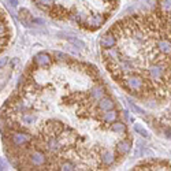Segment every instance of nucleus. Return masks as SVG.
Masks as SVG:
<instances>
[{
	"instance_id": "nucleus-1",
	"label": "nucleus",
	"mask_w": 171,
	"mask_h": 171,
	"mask_svg": "<svg viewBox=\"0 0 171 171\" xmlns=\"http://www.w3.org/2000/svg\"><path fill=\"white\" fill-rule=\"evenodd\" d=\"M63 130H65V125L60 123V122H56V121L48 122V123L45 125V129H44L45 140H47L48 137H58Z\"/></svg>"
},
{
	"instance_id": "nucleus-2",
	"label": "nucleus",
	"mask_w": 171,
	"mask_h": 171,
	"mask_svg": "<svg viewBox=\"0 0 171 171\" xmlns=\"http://www.w3.org/2000/svg\"><path fill=\"white\" fill-rule=\"evenodd\" d=\"M156 48L163 55L171 56V40L166 34H162L156 41Z\"/></svg>"
},
{
	"instance_id": "nucleus-3",
	"label": "nucleus",
	"mask_w": 171,
	"mask_h": 171,
	"mask_svg": "<svg viewBox=\"0 0 171 171\" xmlns=\"http://www.w3.org/2000/svg\"><path fill=\"white\" fill-rule=\"evenodd\" d=\"M29 162H30V164L34 166V167H41V166H44L45 162H47V156H45L44 152H41V150H39V149H34L29 154Z\"/></svg>"
},
{
	"instance_id": "nucleus-4",
	"label": "nucleus",
	"mask_w": 171,
	"mask_h": 171,
	"mask_svg": "<svg viewBox=\"0 0 171 171\" xmlns=\"http://www.w3.org/2000/svg\"><path fill=\"white\" fill-rule=\"evenodd\" d=\"M106 15H101V14H93L90 15L89 18H86L85 21V25L84 26L86 27H90V29H97V27H100L101 25L106 22Z\"/></svg>"
},
{
	"instance_id": "nucleus-5",
	"label": "nucleus",
	"mask_w": 171,
	"mask_h": 171,
	"mask_svg": "<svg viewBox=\"0 0 171 171\" xmlns=\"http://www.w3.org/2000/svg\"><path fill=\"white\" fill-rule=\"evenodd\" d=\"M157 10H159L162 21L168 19L171 15V0H159L157 2Z\"/></svg>"
},
{
	"instance_id": "nucleus-6",
	"label": "nucleus",
	"mask_w": 171,
	"mask_h": 171,
	"mask_svg": "<svg viewBox=\"0 0 171 171\" xmlns=\"http://www.w3.org/2000/svg\"><path fill=\"white\" fill-rule=\"evenodd\" d=\"M30 140H32V136L27 134V133L15 131L11 134V141L15 147H21V145L27 144V142H30Z\"/></svg>"
},
{
	"instance_id": "nucleus-7",
	"label": "nucleus",
	"mask_w": 171,
	"mask_h": 171,
	"mask_svg": "<svg viewBox=\"0 0 171 171\" xmlns=\"http://www.w3.org/2000/svg\"><path fill=\"white\" fill-rule=\"evenodd\" d=\"M100 45L103 48H111L114 45H116V36L114 34V32L104 33L100 39Z\"/></svg>"
},
{
	"instance_id": "nucleus-8",
	"label": "nucleus",
	"mask_w": 171,
	"mask_h": 171,
	"mask_svg": "<svg viewBox=\"0 0 171 171\" xmlns=\"http://www.w3.org/2000/svg\"><path fill=\"white\" fill-rule=\"evenodd\" d=\"M114 107H115L114 100H112L111 97H107V96H104V97H101L100 100L97 101V107H96V109H97V112H103V111L112 109Z\"/></svg>"
},
{
	"instance_id": "nucleus-9",
	"label": "nucleus",
	"mask_w": 171,
	"mask_h": 171,
	"mask_svg": "<svg viewBox=\"0 0 171 171\" xmlns=\"http://www.w3.org/2000/svg\"><path fill=\"white\" fill-rule=\"evenodd\" d=\"M106 96V88H104L103 85H96L93 86V88L90 89V92H89V99H90L92 101H99L101 97H104Z\"/></svg>"
},
{
	"instance_id": "nucleus-10",
	"label": "nucleus",
	"mask_w": 171,
	"mask_h": 171,
	"mask_svg": "<svg viewBox=\"0 0 171 171\" xmlns=\"http://www.w3.org/2000/svg\"><path fill=\"white\" fill-rule=\"evenodd\" d=\"M119 116V112L116 109H108V111H103L100 115V121L104 122V123H112V122H115Z\"/></svg>"
},
{
	"instance_id": "nucleus-11",
	"label": "nucleus",
	"mask_w": 171,
	"mask_h": 171,
	"mask_svg": "<svg viewBox=\"0 0 171 171\" xmlns=\"http://www.w3.org/2000/svg\"><path fill=\"white\" fill-rule=\"evenodd\" d=\"M45 145H47V148L51 150V152H53V154L60 152L62 148H63L58 137H48V138L45 140Z\"/></svg>"
},
{
	"instance_id": "nucleus-12",
	"label": "nucleus",
	"mask_w": 171,
	"mask_h": 171,
	"mask_svg": "<svg viewBox=\"0 0 171 171\" xmlns=\"http://www.w3.org/2000/svg\"><path fill=\"white\" fill-rule=\"evenodd\" d=\"M130 149H131V141L130 140H122L121 142H118L116 144V154L119 155V156H125V155H127L130 152Z\"/></svg>"
},
{
	"instance_id": "nucleus-13",
	"label": "nucleus",
	"mask_w": 171,
	"mask_h": 171,
	"mask_svg": "<svg viewBox=\"0 0 171 171\" xmlns=\"http://www.w3.org/2000/svg\"><path fill=\"white\" fill-rule=\"evenodd\" d=\"M51 62H52L51 56H49V55H47V53H44V52L37 53V55L34 56V63H36L37 66H41V67L51 65Z\"/></svg>"
},
{
	"instance_id": "nucleus-14",
	"label": "nucleus",
	"mask_w": 171,
	"mask_h": 171,
	"mask_svg": "<svg viewBox=\"0 0 171 171\" xmlns=\"http://www.w3.org/2000/svg\"><path fill=\"white\" fill-rule=\"evenodd\" d=\"M68 14L70 12L67 10H65L60 6H55V10L51 11V17L52 18H59V19H63V18H68Z\"/></svg>"
},
{
	"instance_id": "nucleus-15",
	"label": "nucleus",
	"mask_w": 171,
	"mask_h": 171,
	"mask_svg": "<svg viewBox=\"0 0 171 171\" xmlns=\"http://www.w3.org/2000/svg\"><path fill=\"white\" fill-rule=\"evenodd\" d=\"M111 130L112 131H115V133H119V134L127 131L126 125H125L123 122H118V121H115V122H112L111 123Z\"/></svg>"
},
{
	"instance_id": "nucleus-16",
	"label": "nucleus",
	"mask_w": 171,
	"mask_h": 171,
	"mask_svg": "<svg viewBox=\"0 0 171 171\" xmlns=\"http://www.w3.org/2000/svg\"><path fill=\"white\" fill-rule=\"evenodd\" d=\"M100 159H101V162H103V164H106V166H109V164H112V163L115 162V157H114V155H112L111 152H108V150H106V152H103V154H101Z\"/></svg>"
},
{
	"instance_id": "nucleus-17",
	"label": "nucleus",
	"mask_w": 171,
	"mask_h": 171,
	"mask_svg": "<svg viewBox=\"0 0 171 171\" xmlns=\"http://www.w3.org/2000/svg\"><path fill=\"white\" fill-rule=\"evenodd\" d=\"M59 170H63V171H73V170H77V166L71 163L70 160H65L59 164Z\"/></svg>"
},
{
	"instance_id": "nucleus-18",
	"label": "nucleus",
	"mask_w": 171,
	"mask_h": 171,
	"mask_svg": "<svg viewBox=\"0 0 171 171\" xmlns=\"http://www.w3.org/2000/svg\"><path fill=\"white\" fill-rule=\"evenodd\" d=\"M67 41H70L71 44L74 45V47H77V48H80V49H85L86 48V45H85V43L84 41H81L80 39H75V37H65Z\"/></svg>"
},
{
	"instance_id": "nucleus-19",
	"label": "nucleus",
	"mask_w": 171,
	"mask_h": 171,
	"mask_svg": "<svg viewBox=\"0 0 171 171\" xmlns=\"http://www.w3.org/2000/svg\"><path fill=\"white\" fill-rule=\"evenodd\" d=\"M22 121H24L25 125H33L36 122V116L33 115V114H24Z\"/></svg>"
},
{
	"instance_id": "nucleus-20",
	"label": "nucleus",
	"mask_w": 171,
	"mask_h": 171,
	"mask_svg": "<svg viewBox=\"0 0 171 171\" xmlns=\"http://www.w3.org/2000/svg\"><path fill=\"white\" fill-rule=\"evenodd\" d=\"M134 130H136L138 134H141L142 137H145V138H148V137H149V133H148L147 130L144 129V127L140 126V125H134Z\"/></svg>"
},
{
	"instance_id": "nucleus-21",
	"label": "nucleus",
	"mask_w": 171,
	"mask_h": 171,
	"mask_svg": "<svg viewBox=\"0 0 171 171\" xmlns=\"http://www.w3.org/2000/svg\"><path fill=\"white\" fill-rule=\"evenodd\" d=\"M129 106H130V108L133 109V112H136V114H138V115H144V114H145V112L142 111V109L140 108L138 106H136V104L133 103L131 100H129Z\"/></svg>"
},
{
	"instance_id": "nucleus-22",
	"label": "nucleus",
	"mask_w": 171,
	"mask_h": 171,
	"mask_svg": "<svg viewBox=\"0 0 171 171\" xmlns=\"http://www.w3.org/2000/svg\"><path fill=\"white\" fill-rule=\"evenodd\" d=\"M53 56H55V59L59 60V62H65V60H67V55L63 53V52H59V51H55Z\"/></svg>"
},
{
	"instance_id": "nucleus-23",
	"label": "nucleus",
	"mask_w": 171,
	"mask_h": 171,
	"mask_svg": "<svg viewBox=\"0 0 171 171\" xmlns=\"http://www.w3.org/2000/svg\"><path fill=\"white\" fill-rule=\"evenodd\" d=\"M37 4H44V6H53L55 0H34Z\"/></svg>"
},
{
	"instance_id": "nucleus-24",
	"label": "nucleus",
	"mask_w": 171,
	"mask_h": 171,
	"mask_svg": "<svg viewBox=\"0 0 171 171\" xmlns=\"http://www.w3.org/2000/svg\"><path fill=\"white\" fill-rule=\"evenodd\" d=\"M163 133H164V136L167 137V138L171 140V127H166V129H163Z\"/></svg>"
},
{
	"instance_id": "nucleus-25",
	"label": "nucleus",
	"mask_w": 171,
	"mask_h": 171,
	"mask_svg": "<svg viewBox=\"0 0 171 171\" xmlns=\"http://www.w3.org/2000/svg\"><path fill=\"white\" fill-rule=\"evenodd\" d=\"M7 62H8V58H2V59H0V67L6 66V65H7Z\"/></svg>"
},
{
	"instance_id": "nucleus-26",
	"label": "nucleus",
	"mask_w": 171,
	"mask_h": 171,
	"mask_svg": "<svg viewBox=\"0 0 171 171\" xmlns=\"http://www.w3.org/2000/svg\"><path fill=\"white\" fill-rule=\"evenodd\" d=\"M10 4H11L12 7H15V6H18V0H7Z\"/></svg>"
},
{
	"instance_id": "nucleus-27",
	"label": "nucleus",
	"mask_w": 171,
	"mask_h": 171,
	"mask_svg": "<svg viewBox=\"0 0 171 171\" xmlns=\"http://www.w3.org/2000/svg\"><path fill=\"white\" fill-rule=\"evenodd\" d=\"M3 33H4V26L3 25H0V36L3 34Z\"/></svg>"
},
{
	"instance_id": "nucleus-28",
	"label": "nucleus",
	"mask_w": 171,
	"mask_h": 171,
	"mask_svg": "<svg viewBox=\"0 0 171 171\" xmlns=\"http://www.w3.org/2000/svg\"><path fill=\"white\" fill-rule=\"evenodd\" d=\"M4 167H6V166H4V163L2 162V159H0V170H3Z\"/></svg>"
}]
</instances>
